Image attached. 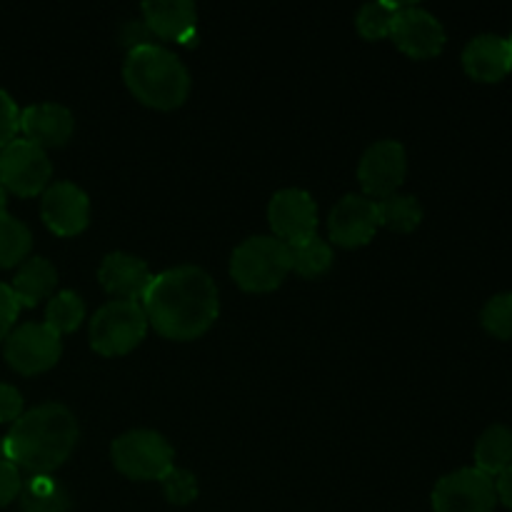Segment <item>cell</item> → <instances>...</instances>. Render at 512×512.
Here are the masks:
<instances>
[{
  "mask_svg": "<svg viewBox=\"0 0 512 512\" xmlns=\"http://www.w3.org/2000/svg\"><path fill=\"white\" fill-rule=\"evenodd\" d=\"M143 313L155 333L168 340H195L208 333L220 313L215 280L195 265L153 275L143 295Z\"/></svg>",
  "mask_w": 512,
  "mask_h": 512,
  "instance_id": "6da1fadb",
  "label": "cell"
},
{
  "mask_svg": "<svg viewBox=\"0 0 512 512\" xmlns=\"http://www.w3.org/2000/svg\"><path fill=\"white\" fill-rule=\"evenodd\" d=\"M78 420L65 405L45 403L28 410L0 440L5 460L30 475H50L70 458L78 443Z\"/></svg>",
  "mask_w": 512,
  "mask_h": 512,
  "instance_id": "7a4b0ae2",
  "label": "cell"
},
{
  "mask_svg": "<svg viewBox=\"0 0 512 512\" xmlns=\"http://www.w3.org/2000/svg\"><path fill=\"white\" fill-rule=\"evenodd\" d=\"M123 80L140 103L155 110L180 108L190 93V73L183 60L158 43L128 50Z\"/></svg>",
  "mask_w": 512,
  "mask_h": 512,
  "instance_id": "3957f363",
  "label": "cell"
},
{
  "mask_svg": "<svg viewBox=\"0 0 512 512\" xmlns=\"http://www.w3.org/2000/svg\"><path fill=\"white\" fill-rule=\"evenodd\" d=\"M290 273V248L273 235L243 240L230 258V275L245 293H270Z\"/></svg>",
  "mask_w": 512,
  "mask_h": 512,
  "instance_id": "277c9868",
  "label": "cell"
},
{
  "mask_svg": "<svg viewBox=\"0 0 512 512\" xmlns=\"http://www.w3.org/2000/svg\"><path fill=\"white\" fill-rule=\"evenodd\" d=\"M148 333L143 305L130 300H110L90 320V348L105 358L128 355Z\"/></svg>",
  "mask_w": 512,
  "mask_h": 512,
  "instance_id": "5b68a950",
  "label": "cell"
},
{
  "mask_svg": "<svg viewBox=\"0 0 512 512\" xmlns=\"http://www.w3.org/2000/svg\"><path fill=\"white\" fill-rule=\"evenodd\" d=\"M110 458L125 478L160 480L175 465V450L155 430H130L113 440Z\"/></svg>",
  "mask_w": 512,
  "mask_h": 512,
  "instance_id": "8992f818",
  "label": "cell"
},
{
  "mask_svg": "<svg viewBox=\"0 0 512 512\" xmlns=\"http://www.w3.org/2000/svg\"><path fill=\"white\" fill-rule=\"evenodd\" d=\"M53 175L48 153L25 138H15L0 150V185L20 198L45 193Z\"/></svg>",
  "mask_w": 512,
  "mask_h": 512,
  "instance_id": "52a82bcc",
  "label": "cell"
},
{
  "mask_svg": "<svg viewBox=\"0 0 512 512\" xmlns=\"http://www.w3.org/2000/svg\"><path fill=\"white\" fill-rule=\"evenodd\" d=\"M3 355L15 373L38 375L58 363L63 355V340L45 323H23L10 330Z\"/></svg>",
  "mask_w": 512,
  "mask_h": 512,
  "instance_id": "ba28073f",
  "label": "cell"
},
{
  "mask_svg": "<svg viewBox=\"0 0 512 512\" xmlns=\"http://www.w3.org/2000/svg\"><path fill=\"white\" fill-rule=\"evenodd\" d=\"M495 480L478 468H463L438 480L433 490L435 512H495Z\"/></svg>",
  "mask_w": 512,
  "mask_h": 512,
  "instance_id": "9c48e42d",
  "label": "cell"
},
{
  "mask_svg": "<svg viewBox=\"0 0 512 512\" xmlns=\"http://www.w3.org/2000/svg\"><path fill=\"white\" fill-rule=\"evenodd\" d=\"M405 173H408V155L398 140H378L365 150L358 163L360 188L370 200H385L398 193Z\"/></svg>",
  "mask_w": 512,
  "mask_h": 512,
  "instance_id": "30bf717a",
  "label": "cell"
},
{
  "mask_svg": "<svg viewBox=\"0 0 512 512\" xmlns=\"http://www.w3.org/2000/svg\"><path fill=\"white\" fill-rule=\"evenodd\" d=\"M268 220L273 238L285 245H298L318 230V205L313 195L300 188L278 190L268 203Z\"/></svg>",
  "mask_w": 512,
  "mask_h": 512,
  "instance_id": "8fae6325",
  "label": "cell"
},
{
  "mask_svg": "<svg viewBox=\"0 0 512 512\" xmlns=\"http://www.w3.org/2000/svg\"><path fill=\"white\" fill-rule=\"evenodd\" d=\"M390 38L405 55L415 60L435 58L445 48V28L440 25V20L428 10L408 3L395 15Z\"/></svg>",
  "mask_w": 512,
  "mask_h": 512,
  "instance_id": "7c38bea8",
  "label": "cell"
},
{
  "mask_svg": "<svg viewBox=\"0 0 512 512\" xmlns=\"http://www.w3.org/2000/svg\"><path fill=\"white\" fill-rule=\"evenodd\" d=\"M378 228V200H370L365 195H345L328 215L330 240L340 248H363L375 238Z\"/></svg>",
  "mask_w": 512,
  "mask_h": 512,
  "instance_id": "4fadbf2b",
  "label": "cell"
},
{
  "mask_svg": "<svg viewBox=\"0 0 512 512\" xmlns=\"http://www.w3.org/2000/svg\"><path fill=\"white\" fill-rule=\"evenodd\" d=\"M40 215L50 233L60 238L80 235L90 223V200L83 188L68 180L48 185L40 200Z\"/></svg>",
  "mask_w": 512,
  "mask_h": 512,
  "instance_id": "5bb4252c",
  "label": "cell"
},
{
  "mask_svg": "<svg viewBox=\"0 0 512 512\" xmlns=\"http://www.w3.org/2000/svg\"><path fill=\"white\" fill-rule=\"evenodd\" d=\"M143 18L155 38L180 45L198 43V8L190 0H150L143 3Z\"/></svg>",
  "mask_w": 512,
  "mask_h": 512,
  "instance_id": "9a60e30c",
  "label": "cell"
},
{
  "mask_svg": "<svg viewBox=\"0 0 512 512\" xmlns=\"http://www.w3.org/2000/svg\"><path fill=\"white\" fill-rule=\"evenodd\" d=\"M98 280L113 300L138 303V300H143L145 290H148L150 280H153V273H150L145 260L115 250V253L105 255L103 263H100Z\"/></svg>",
  "mask_w": 512,
  "mask_h": 512,
  "instance_id": "2e32d148",
  "label": "cell"
},
{
  "mask_svg": "<svg viewBox=\"0 0 512 512\" xmlns=\"http://www.w3.org/2000/svg\"><path fill=\"white\" fill-rule=\"evenodd\" d=\"M73 130V113L60 103H38L20 110V133L28 143L38 145L43 150L65 145Z\"/></svg>",
  "mask_w": 512,
  "mask_h": 512,
  "instance_id": "e0dca14e",
  "label": "cell"
},
{
  "mask_svg": "<svg viewBox=\"0 0 512 512\" xmlns=\"http://www.w3.org/2000/svg\"><path fill=\"white\" fill-rule=\"evenodd\" d=\"M463 68L478 83H498L512 70L508 38L485 33L475 35L463 50Z\"/></svg>",
  "mask_w": 512,
  "mask_h": 512,
  "instance_id": "ac0fdd59",
  "label": "cell"
},
{
  "mask_svg": "<svg viewBox=\"0 0 512 512\" xmlns=\"http://www.w3.org/2000/svg\"><path fill=\"white\" fill-rule=\"evenodd\" d=\"M58 285V270L50 260L45 258H28L20 263L18 273H15L10 290H13L15 300L20 308H35L40 300L53 298V290Z\"/></svg>",
  "mask_w": 512,
  "mask_h": 512,
  "instance_id": "d6986e66",
  "label": "cell"
},
{
  "mask_svg": "<svg viewBox=\"0 0 512 512\" xmlns=\"http://www.w3.org/2000/svg\"><path fill=\"white\" fill-rule=\"evenodd\" d=\"M512 465V430L508 425H490L475 443V468L488 478H498Z\"/></svg>",
  "mask_w": 512,
  "mask_h": 512,
  "instance_id": "ffe728a7",
  "label": "cell"
},
{
  "mask_svg": "<svg viewBox=\"0 0 512 512\" xmlns=\"http://www.w3.org/2000/svg\"><path fill=\"white\" fill-rule=\"evenodd\" d=\"M20 510L23 512H70V495L50 475H30L20 488Z\"/></svg>",
  "mask_w": 512,
  "mask_h": 512,
  "instance_id": "44dd1931",
  "label": "cell"
},
{
  "mask_svg": "<svg viewBox=\"0 0 512 512\" xmlns=\"http://www.w3.org/2000/svg\"><path fill=\"white\" fill-rule=\"evenodd\" d=\"M380 225L393 233H413L423 223V205L415 195L395 193L390 198L378 200Z\"/></svg>",
  "mask_w": 512,
  "mask_h": 512,
  "instance_id": "7402d4cb",
  "label": "cell"
},
{
  "mask_svg": "<svg viewBox=\"0 0 512 512\" xmlns=\"http://www.w3.org/2000/svg\"><path fill=\"white\" fill-rule=\"evenodd\" d=\"M288 248L290 270L298 273L300 278H320V275H325L333 268V248L323 238H318V235L298 245H288Z\"/></svg>",
  "mask_w": 512,
  "mask_h": 512,
  "instance_id": "603a6c76",
  "label": "cell"
},
{
  "mask_svg": "<svg viewBox=\"0 0 512 512\" xmlns=\"http://www.w3.org/2000/svg\"><path fill=\"white\" fill-rule=\"evenodd\" d=\"M33 248V235L30 228L15 215H0V268H15L23 260H28Z\"/></svg>",
  "mask_w": 512,
  "mask_h": 512,
  "instance_id": "cb8c5ba5",
  "label": "cell"
},
{
  "mask_svg": "<svg viewBox=\"0 0 512 512\" xmlns=\"http://www.w3.org/2000/svg\"><path fill=\"white\" fill-rule=\"evenodd\" d=\"M85 320V303L78 293L73 290H63V293H55L48 300V308H45V325L50 330L63 338V335L78 330V325Z\"/></svg>",
  "mask_w": 512,
  "mask_h": 512,
  "instance_id": "d4e9b609",
  "label": "cell"
},
{
  "mask_svg": "<svg viewBox=\"0 0 512 512\" xmlns=\"http://www.w3.org/2000/svg\"><path fill=\"white\" fill-rule=\"evenodd\" d=\"M405 3H365L363 8L355 15V25H358V33L365 40H380L388 38L390 28H393V20L398 15V10Z\"/></svg>",
  "mask_w": 512,
  "mask_h": 512,
  "instance_id": "484cf974",
  "label": "cell"
},
{
  "mask_svg": "<svg viewBox=\"0 0 512 512\" xmlns=\"http://www.w3.org/2000/svg\"><path fill=\"white\" fill-rule=\"evenodd\" d=\"M480 323L493 338L510 340L512 338V293H500L485 303L480 313Z\"/></svg>",
  "mask_w": 512,
  "mask_h": 512,
  "instance_id": "4316f807",
  "label": "cell"
},
{
  "mask_svg": "<svg viewBox=\"0 0 512 512\" xmlns=\"http://www.w3.org/2000/svg\"><path fill=\"white\" fill-rule=\"evenodd\" d=\"M160 485H163V493L165 498H168V503L173 505H190L198 498V478H195L190 470L175 468L173 465V468L160 478Z\"/></svg>",
  "mask_w": 512,
  "mask_h": 512,
  "instance_id": "83f0119b",
  "label": "cell"
},
{
  "mask_svg": "<svg viewBox=\"0 0 512 512\" xmlns=\"http://www.w3.org/2000/svg\"><path fill=\"white\" fill-rule=\"evenodd\" d=\"M20 130V110L8 90L0 88V150L15 140Z\"/></svg>",
  "mask_w": 512,
  "mask_h": 512,
  "instance_id": "f1b7e54d",
  "label": "cell"
},
{
  "mask_svg": "<svg viewBox=\"0 0 512 512\" xmlns=\"http://www.w3.org/2000/svg\"><path fill=\"white\" fill-rule=\"evenodd\" d=\"M20 488H23V478H20V470L15 468L10 460L0 458V508L10 505L13 500H18Z\"/></svg>",
  "mask_w": 512,
  "mask_h": 512,
  "instance_id": "f546056e",
  "label": "cell"
},
{
  "mask_svg": "<svg viewBox=\"0 0 512 512\" xmlns=\"http://www.w3.org/2000/svg\"><path fill=\"white\" fill-rule=\"evenodd\" d=\"M18 313H20V303L15 300L10 285L0 283V340L8 338L15 320H18Z\"/></svg>",
  "mask_w": 512,
  "mask_h": 512,
  "instance_id": "4dcf8cb0",
  "label": "cell"
},
{
  "mask_svg": "<svg viewBox=\"0 0 512 512\" xmlns=\"http://www.w3.org/2000/svg\"><path fill=\"white\" fill-rule=\"evenodd\" d=\"M23 415V395L18 388L0 383V423H15Z\"/></svg>",
  "mask_w": 512,
  "mask_h": 512,
  "instance_id": "1f68e13d",
  "label": "cell"
},
{
  "mask_svg": "<svg viewBox=\"0 0 512 512\" xmlns=\"http://www.w3.org/2000/svg\"><path fill=\"white\" fill-rule=\"evenodd\" d=\"M495 493H498L500 503L512 510V465L505 473L498 475V480H495Z\"/></svg>",
  "mask_w": 512,
  "mask_h": 512,
  "instance_id": "d6a6232c",
  "label": "cell"
},
{
  "mask_svg": "<svg viewBox=\"0 0 512 512\" xmlns=\"http://www.w3.org/2000/svg\"><path fill=\"white\" fill-rule=\"evenodd\" d=\"M3 213H8V190L0 185V215Z\"/></svg>",
  "mask_w": 512,
  "mask_h": 512,
  "instance_id": "836d02e7",
  "label": "cell"
},
{
  "mask_svg": "<svg viewBox=\"0 0 512 512\" xmlns=\"http://www.w3.org/2000/svg\"><path fill=\"white\" fill-rule=\"evenodd\" d=\"M508 43H510V55H512V35L508 38Z\"/></svg>",
  "mask_w": 512,
  "mask_h": 512,
  "instance_id": "e575fe53",
  "label": "cell"
}]
</instances>
